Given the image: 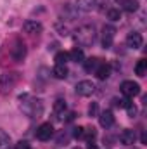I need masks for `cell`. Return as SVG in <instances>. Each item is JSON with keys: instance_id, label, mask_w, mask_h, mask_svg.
I'll return each mask as SVG.
<instances>
[{"instance_id": "1", "label": "cell", "mask_w": 147, "mask_h": 149, "mask_svg": "<svg viewBox=\"0 0 147 149\" xmlns=\"http://www.w3.org/2000/svg\"><path fill=\"white\" fill-rule=\"evenodd\" d=\"M19 99L23 101L21 102V111L24 113L26 116H30V118H40L43 114V102H42V99L31 97L28 94L21 95Z\"/></svg>"}, {"instance_id": "2", "label": "cell", "mask_w": 147, "mask_h": 149, "mask_svg": "<svg viewBox=\"0 0 147 149\" xmlns=\"http://www.w3.org/2000/svg\"><path fill=\"white\" fill-rule=\"evenodd\" d=\"M95 28L94 26H90V24H83V26H80L76 31H74V42L78 43V45H81V47H88V45H92L94 43V40H95Z\"/></svg>"}, {"instance_id": "3", "label": "cell", "mask_w": 147, "mask_h": 149, "mask_svg": "<svg viewBox=\"0 0 147 149\" xmlns=\"http://www.w3.org/2000/svg\"><path fill=\"white\" fill-rule=\"evenodd\" d=\"M19 81V74L16 73V71H9V73H3L0 76V92H10L14 87H16V83Z\"/></svg>"}, {"instance_id": "4", "label": "cell", "mask_w": 147, "mask_h": 149, "mask_svg": "<svg viewBox=\"0 0 147 149\" xmlns=\"http://www.w3.org/2000/svg\"><path fill=\"white\" fill-rule=\"evenodd\" d=\"M119 88H121L123 95H125V97H130V99L140 94V85H139L137 81H133V80H125Z\"/></svg>"}, {"instance_id": "5", "label": "cell", "mask_w": 147, "mask_h": 149, "mask_svg": "<svg viewBox=\"0 0 147 149\" xmlns=\"http://www.w3.org/2000/svg\"><path fill=\"white\" fill-rule=\"evenodd\" d=\"M10 56L16 63H23L24 57H26V45L21 42V40H16V43L12 45L10 49Z\"/></svg>"}, {"instance_id": "6", "label": "cell", "mask_w": 147, "mask_h": 149, "mask_svg": "<svg viewBox=\"0 0 147 149\" xmlns=\"http://www.w3.org/2000/svg\"><path fill=\"white\" fill-rule=\"evenodd\" d=\"M114 37H116V28L111 26V24H104V28H102V47L111 49L112 42H114Z\"/></svg>"}, {"instance_id": "7", "label": "cell", "mask_w": 147, "mask_h": 149, "mask_svg": "<svg viewBox=\"0 0 147 149\" xmlns=\"http://www.w3.org/2000/svg\"><path fill=\"white\" fill-rule=\"evenodd\" d=\"M94 92H95L94 81H90V80H81V81H78V85H76V94H78V95L88 97V95H92Z\"/></svg>"}, {"instance_id": "8", "label": "cell", "mask_w": 147, "mask_h": 149, "mask_svg": "<svg viewBox=\"0 0 147 149\" xmlns=\"http://www.w3.org/2000/svg\"><path fill=\"white\" fill-rule=\"evenodd\" d=\"M54 135V127L50 123H42L37 128V139L38 141H50V137Z\"/></svg>"}, {"instance_id": "9", "label": "cell", "mask_w": 147, "mask_h": 149, "mask_svg": "<svg viewBox=\"0 0 147 149\" xmlns=\"http://www.w3.org/2000/svg\"><path fill=\"white\" fill-rule=\"evenodd\" d=\"M23 30H24V33H28V35H40V33L43 31V26H42L40 21L28 19V21L23 24Z\"/></svg>"}, {"instance_id": "10", "label": "cell", "mask_w": 147, "mask_h": 149, "mask_svg": "<svg viewBox=\"0 0 147 149\" xmlns=\"http://www.w3.org/2000/svg\"><path fill=\"white\" fill-rule=\"evenodd\" d=\"M142 43H144V38H142V35H140L139 31L128 33V37H126V45H128L130 49H140Z\"/></svg>"}, {"instance_id": "11", "label": "cell", "mask_w": 147, "mask_h": 149, "mask_svg": "<svg viewBox=\"0 0 147 149\" xmlns=\"http://www.w3.org/2000/svg\"><path fill=\"white\" fill-rule=\"evenodd\" d=\"M99 5V0H76V9L81 10V12H90L94 9H97Z\"/></svg>"}, {"instance_id": "12", "label": "cell", "mask_w": 147, "mask_h": 149, "mask_svg": "<svg viewBox=\"0 0 147 149\" xmlns=\"http://www.w3.org/2000/svg\"><path fill=\"white\" fill-rule=\"evenodd\" d=\"M135 132L133 130H123L121 134H119V141H121V144H125V146H133L135 144Z\"/></svg>"}, {"instance_id": "13", "label": "cell", "mask_w": 147, "mask_h": 149, "mask_svg": "<svg viewBox=\"0 0 147 149\" xmlns=\"http://www.w3.org/2000/svg\"><path fill=\"white\" fill-rule=\"evenodd\" d=\"M99 123H101V127H104V128L112 127V123H114V114L111 111H102L99 114Z\"/></svg>"}, {"instance_id": "14", "label": "cell", "mask_w": 147, "mask_h": 149, "mask_svg": "<svg viewBox=\"0 0 147 149\" xmlns=\"http://www.w3.org/2000/svg\"><path fill=\"white\" fill-rule=\"evenodd\" d=\"M94 73H95V76H97L99 80H107L109 74H111V66L109 64H106V63H101Z\"/></svg>"}, {"instance_id": "15", "label": "cell", "mask_w": 147, "mask_h": 149, "mask_svg": "<svg viewBox=\"0 0 147 149\" xmlns=\"http://www.w3.org/2000/svg\"><path fill=\"white\" fill-rule=\"evenodd\" d=\"M68 57H69V61H73V63H83V61H85L83 49H80V47H74L71 52H68Z\"/></svg>"}, {"instance_id": "16", "label": "cell", "mask_w": 147, "mask_h": 149, "mask_svg": "<svg viewBox=\"0 0 147 149\" xmlns=\"http://www.w3.org/2000/svg\"><path fill=\"white\" fill-rule=\"evenodd\" d=\"M52 74L57 78V80H64L68 76V68L66 64H55V68L52 70Z\"/></svg>"}, {"instance_id": "17", "label": "cell", "mask_w": 147, "mask_h": 149, "mask_svg": "<svg viewBox=\"0 0 147 149\" xmlns=\"http://www.w3.org/2000/svg\"><path fill=\"white\" fill-rule=\"evenodd\" d=\"M135 74H137V76H146L147 74V61L146 59H140V61L135 64Z\"/></svg>"}, {"instance_id": "18", "label": "cell", "mask_w": 147, "mask_h": 149, "mask_svg": "<svg viewBox=\"0 0 147 149\" xmlns=\"http://www.w3.org/2000/svg\"><path fill=\"white\" fill-rule=\"evenodd\" d=\"M66 109H68V106H66V101L64 99H57L54 102V113L55 114H64Z\"/></svg>"}, {"instance_id": "19", "label": "cell", "mask_w": 147, "mask_h": 149, "mask_svg": "<svg viewBox=\"0 0 147 149\" xmlns=\"http://www.w3.org/2000/svg\"><path fill=\"white\" fill-rule=\"evenodd\" d=\"M10 148V137L5 130H0V149H9Z\"/></svg>"}, {"instance_id": "20", "label": "cell", "mask_w": 147, "mask_h": 149, "mask_svg": "<svg viewBox=\"0 0 147 149\" xmlns=\"http://www.w3.org/2000/svg\"><path fill=\"white\" fill-rule=\"evenodd\" d=\"M83 63H85V70H87V71H95L97 66L101 64V61H99L97 57H90V59H87V61H83Z\"/></svg>"}, {"instance_id": "21", "label": "cell", "mask_w": 147, "mask_h": 149, "mask_svg": "<svg viewBox=\"0 0 147 149\" xmlns=\"http://www.w3.org/2000/svg\"><path fill=\"white\" fill-rule=\"evenodd\" d=\"M121 3H123V9L128 10V12H135L139 9V2L137 0H121Z\"/></svg>"}, {"instance_id": "22", "label": "cell", "mask_w": 147, "mask_h": 149, "mask_svg": "<svg viewBox=\"0 0 147 149\" xmlns=\"http://www.w3.org/2000/svg\"><path fill=\"white\" fill-rule=\"evenodd\" d=\"M95 137H97V130H95L94 127H88V128H85L83 139H87L88 142H94V141H95Z\"/></svg>"}, {"instance_id": "23", "label": "cell", "mask_w": 147, "mask_h": 149, "mask_svg": "<svg viewBox=\"0 0 147 149\" xmlns=\"http://www.w3.org/2000/svg\"><path fill=\"white\" fill-rule=\"evenodd\" d=\"M107 19H111V21H119L121 19V10L116 9V7L107 9Z\"/></svg>"}, {"instance_id": "24", "label": "cell", "mask_w": 147, "mask_h": 149, "mask_svg": "<svg viewBox=\"0 0 147 149\" xmlns=\"http://www.w3.org/2000/svg\"><path fill=\"white\" fill-rule=\"evenodd\" d=\"M54 61H55V64H66V63L69 61L68 52H57L55 57H54Z\"/></svg>"}, {"instance_id": "25", "label": "cell", "mask_w": 147, "mask_h": 149, "mask_svg": "<svg viewBox=\"0 0 147 149\" xmlns=\"http://www.w3.org/2000/svg\"><path fill=\"white\" fill-rule=\"evenodd\" d=\"M85 134V127H74L73 128V137L74 139H83Z\"/></svg>"}, {"instance_id": "26", "label": "cell", "mask_w": 147, "mask_h": 149, "mask_svg": "<svg viewBox=\"0 0 147 149\" xmlns=\"http://www.w3.org/2000/svg\"><path fill=\"white\" fill-rule=\"evenodd\" d=\"M114 102H116V106H119V108H128V106L132 104V99H130V97H125V99H119V101L116 99Z\"/></svg>"}, {"instance_id": "27", "label": "cell", "mask_w": 147, "mask_h": 149, "mask_svg": "<svg viewBox=\"0 0 147 149\" xmlns=\"http://www.w3.org/2000/svg\"><path fill=\"white\" fill-rule=\"evenodd\" d=\"M68 141H69V134L61 132V134H59V137H57V144H68Z\"/></svg>"}, {"instance_id": "28", "label": "cell", "mask_w": 147, "mask_h": 149, "mask_svg": "<svg viewBox=\"0 0 147 149\" xmlns=\"http://www.w3.org/2000/svg\"><path fill=\"white\" fill-rule=\"evenodd\" d=\"M97 113H99V104L97 102H92L88 106V116H97Z\"/></svg>"}, {"instance_id": "29", "label": "cell", "mask_w": 147, "mask_h": 149, "mask_svg": "<svg viewBox=\"0 0 147 149\" xmlns=\"http://www.w3.org/2000/svg\"><path fill=\"white\" fill-rule=\"evenodd\" d=\"M126 111H128V116H130V118H133V116H137V106L132 102V104L126 108Z\"/></svg>"}, {"instance_id": "30", "label": "cell", "mask_w": 147, "mask_h": 149, "mask_svg": "<svg viewBox=\"0 0 147 149\" xmlns=\"http://www.w3.org/2000/svg\"><path fill=\"white\" fill-rule=\"evenodd\" d=\"M16 149H31V148H30V144H28V142L21 141V142H17V144H16Z\"/></svg>"}, {"instance_id": "31", "label": "cell", "mask_w": 147, "mask_h": 149, "mask_svg": "<svg viewBox=\"0 0 147 149\" xmlns=\"http://www.w3.org/2000/svg\"><path fill=\"white\" fill-rule=\"evenodd\" d=\"M74 118H76V113L69 111V113H68V116H66V121H73Z\"/></svg>"}, {"instance_id": "32", "label": "cell", "mask_w": 147, "mask_h": 149, "mask_svg": "<svg viewBox=\"0 0 147 149\" xmlns=\"http://www.w3.org/2000/svg\"><path fill=\"white\" fill-rule=\"evenodd\" d=\"M88 149H99V148H97V146H95V144H94V142H92V144H90V146H88Z\"/></svg>"}, {"instance_id": "33", "label": "cell", "mask_w": 147, "mask_h": 149, "mask_svg": "<svg viewBox=\"0 0 147 149\" xmlns=\"http://www.w3.org/2000/svg\"><path fill=\"white\" fill-rule=\"evenodd\" d=\"M73 149H81V148H73Z\"/></svg>"}]
</instances>
